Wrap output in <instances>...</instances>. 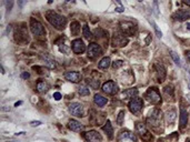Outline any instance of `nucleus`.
I'll use <instances>...</instances> for the list:
<instances>
[{"label": "nucleus", "instance_id": "obj_1", "mask_svg": "<svg viewBox=\"0 0 190 142\" xmlns=\"http://www.w3.org/2000/svg\"><path fill=\"white\" fill-rule=\"evenodd\" d=\"M47 20L52 24L53 27H56L57 29L63 30L67 26V18L66 17L61 16L59 13L55 12V11H48L46 13Z\"/></svg>", "mask_w": 190, "mask_h": 142}, {"label": "nucleus", "instance_id": "obj_2", "mask_svg": "<svg viewBox=\"0 0 190 142\" xmlns=\"http://www.w3.org/2000/svg\"><path fill=\"white\" fill-rule=\"evenodd\" d=\"M30 29H31V32L36 36V37L45 38L46 30L40 21L36 20V19H34V18L30 19Z\"/></svg>", "mask_w": 190, "mask_h": 142}, {"label": "nucleus", "instance_id": "obj_3", "mask_svg": "<svg viewBox=\"0 0 190 142\" xmlns=\"http://www.w3.org/2000/svg\"><path fill=\"white\" fill-rule=\"evenodd\" d=\"M161 119H162V113L159 109H153L150 111L149 116L147 118V123L151 126H157L160 124Z\"/></svg>", "mask_w": 190, "mask_h": 142}, {"label": "nucleus", "instance_id": "obj_4", "mask_svg": "<svg viewBox=\"0 0 190 142\" xmlns=\"http://www.w3.org/2000/svg\"><path fill=\"white\" fill-rule=\"evenodd\" d=\"M145 97L152 104H159L161 102V95L158 90H157V88H149L147 92H146Z\"/></svg>", "mask_w": 190, "mask_h": 142}, {"label": "nucleus", "instance_id": "obj_5", "mask_svg": "<svg viewBox=\"0 0 190 142\" xmlns=\"http://www.w3.org/2000/svg\"><path fill=\"white\" fill-rule=\"evenodd\" d=\"M120 28H121L124 34H126V36H133L136 33V30H137L136 24L131 21H122L120 24Z\"/></svg>", "mask_w": 190, "mask_h": 142}, {"label": "nucleus", "instance_id": "obj_6", "mask_svg": "<svg viewBox=\"0 0 190 142\" xmlns=\"http://www.w3.org/2000/svg\"><path fill=\"white\" fill-rule=\"evenodd\" d=\"M128 107H129V110L131 111L133 114H137V113L140 112V110H141L143 107L142 99H141V98H133V99L129 102Z\"/></svg>", "mask_w": 190, "mask_h": 142}, {"label": "nucleus", "instance_id": "obj_7", "mask_svg": "<svg viewBox=\"0 0 190 142\" xmlns=\"http://www.w3.org/2000/svg\"><path fill=\"white\" fill-rule=\"evenodd\" d=\"M15 38H16V41L24 45L26 42H28V32L27 29L24 27H18V29L15 32Z\"/></svg>", "mask_w": 190, "mask_h": 142}, {"label": "nucleus", "instance_id": "obj_8", "mask_svg": "<svg viewBox=\"0 0 190 142\" xmlns=\"http://www.w3.org/2000/svg\"><path fill=\"white\" fill-rule=\"evenodd\" d=\"M128 43V38L124 37V33L120 32H115L112 37V46L114 47H124Z\"/></svg>", "mask_w": 190, "mask_h": 142}, {"label": "nucleus", "instance_id": "obj_9", "mask_svg": "<svg viewBox=\"0 0 190 142\" xmlns=\"http://www.w3.org/2000/svg\"><path fill=\"white\" fill-rule=\"evenodd\" d=\"M88 57L90 59H95L99 55H102V49L99 45L97 43H90L89 47H88Z\"/></svg>", "mask_w": 190, "mask_h": 142}, {"label": "nucleus", "instance_id": "obj_10", "mask_svg": "<svg viewBox=\"0 0 190 142\" xmlns=\"http://www.w3.org/2000/svg\"><path fill=\"white\" fill-rule=\"evenodd\" d=\"M136 130H137V132L141 135V138H142L146 142H150L151 140H152V135L148 132V130H147V128H146L145 124L137 123L136 124Z\"/></svg>", "mask_w": 190, "mask_h": 142}, {"label": "nucleus", "instance_id": "obj_11", "mask_svg": "<svg viewBox=\"0 0 190 142\" xmlns=\"http://www.w3.org/2000/svg\"><path fill=\"white\" fill-rule=\"evenodd\" d=\"M69 112L71 113L72 116L76 117H82L84 116V107L81 103L74 102L69 105Z\"/></svg>", "mask_w": 190, "mask_h": 142}, {"label": "nucleus", "instance_id": "obj_12", "mask_svg": "<svg viewBox=\"0 0 190 142\" xmlns=\"http://www.w3.org/2000/svg\"><path fill=\"white\" fill-rule=\"evenodd\" d=\"M84 138L87 140L88 142H101L102 141V137L100 135V133L97 131H89L86 132L84 134Z\"/></svg>", "mask_w": 190, "mask_h": 142}, {"label": "nucleus", "instance_id": "obj_13", "mask_svg": "<svg viewBox=\"0 0 190 142\" xmlns=\"http://www.w3.org/2000/svg\"><path fill=\"white\" fill-rule=\"evenodd\" d=\"M102 91L107 95H115L117 91H118V87H117V84L115 81H108L103 83L102 86Z\"/></svg>", "mask_w": 190, "mask_h": 142}, {"label": "nucleus", "instance_id": "obj_14", "mask_svg": "<svg viewBox=\"0 0 190 142\" xmlns=\"http://www.w3.org/2000/svg\"><path fill=\"white\" fill-rule=\"evenodd\" d=\"M71 45H72V51L75 53H77V55H80V53L84 52V50H86V46H84V41L80 39L74 40Z\"/></svg>", "mask_w": 190, "mask_h": 142}, {"label": "nucleus", "instance_id": "obj_15", "mask_svg": "<svg viewBox=\"0 0 190 142\" xmlns=\"http://www.w3.org/2000/svg\"><path fill=\"white\" fill-rule=\"evenodd\" d=\"M174 18L178 21H185L190 18V10H186V9H180V10L176 11L174 13Z\"/></svg>", "mask_w": 190, "mask_h": 142}, {"label": "nucleus", "instance_id": "obj_16", "mask_svg": "<svg viewBox=\"0 0 190 142\" xmlns=\"http://www.w3.org/2000/svg\"><path fill=\"white\" fill-rule=\"evenodd\" d=\"M155 69H156L157 74H158L159 81L162 82L165 80V78H166V76H167L166 68H165V66L160 62H156V63H155Z\"/></svg>", "mask_w": 190, "mask_h": 142}, {"label": "nucleus", "instance_id": "obj_17", "mask_svg": "<svg viewBox=\"0 0 190 142\" xmlns=\"http://www.w3.org/2000/svg\"><path fill=\"white\" fill-rule=\"evenodd\" d=\"M65 78H66V80H68V81L77 83V82H79L80 80H81V74H80L79 72H77V71H69V72H66V73H65Z\"/></svg>", "mask_w": 190, "mask_h": 142}, {"label": "nucleus", "instance_id": "obj_18", "mask_svg": "<svg viewBox=\"0 0 190 142\" xmlns=\"http://www.w3.org/2000/svg\"><path fill=\"white\" fill-rule=\"evenodd\" d=\"M188 122V112L183 107H180V119H179V123H180V129H183L186 128Z\"/></svg>", "mask_w": 190, "mask_h": 142}, {"label": "nucleus", "instance_id": "obj_19", "mask_svg": "<svg viewBox=\"0 0 190 142\" xmlns=\"http://www.w3.org/2000/svg\"><path fill=\"white\" fill-rule=\"evenodd\" d=\"M126 140H130L132 142H137V137L135 134L131 133V132H128V131H124L120 133V135L118 137V141L121 142V141H126Z\"/></svg>", "mask_w": 190, "mask_h": 142}, {"label": "nucleus", "instance_id": "obj_20", "mask_svg": "<svg viewBox=\"0 0 190 142\" xmlns=\"http://www.w3.org/2000/svg\"><path fill=\"white\" fill-rule=\"evenodd\" d=\"M36 89L39 93H45L49 90V83L45 80H39L36 84Z\"/></svg>", "mask_w": 190, "mask_h": 142}, {"label": "nucleus", "instance_id": "obj_21", "mask_svg": "<svg viewBox=\"0 0 190 142\" xmlns=\"http://www.w3.org/2000/svg\"><path fill=\"white\" fill-rule=\"evenodd\" d=\"M164 95L166 97L167 100H174V90L172 88V86H167L166 88L164 89Z\"/></svg>", "mask_w": 190, "mask_h": 142}, {"label": "nucleus", "instance_id": "obj_22", "mask_svg": "<svg viewBox=\"0 0 190 142\" xmlns=\"http://www.w3.org/2000/svg\"><path fill=\"white\" fill-rule=\"evenodd\" d=\"M68 126H69V129L72 130V131H80V130L82 129V124L80 123L79 121L74 120V119L68 122Z\"/></svg>", "mask_w": 190, "mask_h": 142}, {"label": "nucleus", "instance_id": "obj_23", "mask_svg": "<svg viewBox=\"0 0 190 142\" xmlns=\"http://www.w3.org/2000/svg\"><path fill=\"white\" fill-rule=\"evenodd\" d=\"M41 59L45 61V64L48 67L49 69H55L56 68V62L53 59H51L49 55H41Z\"/></svg>", "mask_w": 190, "mask_h": 142}, {"label": "nucleus", "instance_id": "obj_24", "mask_svg": "<svg viewBox=\"0 0 190 142\" xmlns=\"http://www.w3.org/2000/svg\"><path fill=\"white\" fill-rule=\"evenodd\" d=\"M176 116H177V112H176V110H174V109H171V110L167 111V113H166L167 122H168L169 124L174 123V120H176Z\"/></svg>", "mask_w": 190, "mask_h": 142}, {"label": "nucleus", "instance_id": "obj_25", "mask_svg": "<svg viewBox=\"0 0 190 142\" xmlns=\"http://www.w3.org/2000/svg\"><path fill=\"white\" fill-rule=\"evenodd\" d=\"M102 130L106 132V133L108 134V138L109 139H112L114 138V130H112V126H111L110 121H107L106 122V124L102 126Z\"/></svg>", "mask_w": 190, "mask_h": 142}, {"label": "nucleus", "instance_id": "obj_26", "mask_svg": "<svg viewBox=\"0 0 190 142\" xmlns=\"http://www.w3.org/2000/svg\"><path fill=\"white\" fill-rule=\"evenodd\" d=\"M93 101H95V103L98 105V107H103V105L107 104V102H108L107 98L102 97V95H96L95 98H93Z\"/></svg>", "mask_w": 190, "mask_h": 142}, {"label": "nucleus", "instance_id": "obj_27", "mask_svg": "<svg viewBox=\"0 0 190 142\" xmlns=\"http://www.w3.org/2000/svg\"><path fill=\"white\" fill-rule=\"evenodd\" d=\"M137 95H138V90L135 89V88L133 89H127L122 92V97L124 98H133Z\"/></svg>", "mask_w": 190, "mask_h": 142}, {"label": "nucleus", "instance_id": "obj_28", "mask_svg": "<svg viewBox=\"0 0 190 142\" xmlns=\"http://www.w3.org/2000/svg\"><path fill=\"white\" fill-rule=\"evenodd\" d=\"M110 62H111L110 58H109V57H105L103 59H101L98 66H99V68L100 69H107L109 66H110Z\"/></svg>", "mask_w": 190, "mask_h": 142}, {"label": "nucleus", "instance_id": "obj_29", "mask_svg": "<svg viewBox=\"0 0 190 142\" xmlns=\"http://www.w3.org/2000/svg\"><path fill=\"white\" fill-rule=\"evenodd\" d=\"M70 30H71V33L74 34V36H77V34L79 33V30H80L79 22H77V21L71 22V28H70Z\"/></svg>", "mask_w": 190, "mask_h": 142}, {"label": "nucleus", "instance_id": "obj_30", "mask_svg": "<svg viewBox=\"0 0 190 142\" xmlns=\"http://www.w3.org/2000/svg\"><path fill=\"white\" fill-rule=\"evenodd\" d=\"M170 55H171V58L172 60H174V62L177 64V66H181V62H180V58H179V55H177V53L174 52V51H170Z\"/></svg>", "mask_w": 190, "mask_h": 142}, {"label": "nucleus", "instance_id": "obj_31", "mask_svg": "<svg viewBox=\"0 0 190 142\" xmlns=\"http://www.w3.org/2000/svg\"><path fill=\"white\" fill-rule=\"evenodd\" d=\"M78 92H79V95H82V97H84V95H89V93H90L89 89H88L87 87H84V86H81V87L79 88V90H78Z\"/></svg>", "mask_w": 190, "mask_h": 142}, {"label": "nucleus", "instance_id": "obj_32", "mask_svg": "<svg viewBox=\"0 0 190 142\" xmlns=\"http://www.w3.org/2000/svg\"><path fill=\"white\" fill-rule=\"evenodd\" d=\"M149 22H150L151 24H152V27H153V29H155V31H156V33H157V36H158L159 38H161L162 37V32L159 30V28H158V26H157V24L153 20H149Z\"/></svg>", "mask_w": 190, "mask_h": 142}, {"label": "nucleus", "instance_id": "obj_33", "mask_svg": "<svg viewBox=\"0 0 190 142\" xmlns=\"http://www.w3.org/2000/svg\"><path fill=\"white\" fill-rule=\"evenodd\" d=\"M82 31H84V38H87V39L91 38V31H90L89 27H88L87 24H86V26H84V29H82Z\"/></svg>", "mask_w": 190, "mask_h": 142}, {"label": "nucleus", "instance_id": "obj_34", "mask_svg": "<svg viewBox=\"0 0 190 142\" xmlns=\"http://www.w3.org/2000/svg\"><path fill=\"white\" fill-rule=\"evenodd\" d=\"M124 111H120L118 117H117V123H118L119 126H121V124L124 123Z\"/></svg>", "mask_w": 190, "mask_h": 142}, {"label": "nucleus", "instance_id": "obj_35", "mask_svg": "<svg viewBox=\"0 0 190 142\" xmlns=\"http://www.w3.org/2000/svg\"><path fill=\"white\" fill-rule=\"evenodd\" d=\"M90 86H91L93 89H98V88H99V80H91V81H90Z\"/></svg>", "mask_w": 190, "mask_h": 142}, {"label": "nucleus", "instance_id": "obj_36", "mask_svg": "<svg viewBox=\"0 0 190 142\" xmlns=\"http://www.w3.org/2000/svg\"><path fill=\"white\" fill-rule=\"evenodd\" d=\"M122 64H124V62H122L121 60H118V61H115L114 64H112V67H114L115 69H118L119 67H121Z\"/></svg>", "mask_w": 190, "mask_h": 142}, {"label": "nucleus", "instance_id": "obj_37", "mask_svg": "<svg viewBox=\"0 0 190 142\" xmlns=\"http://www.w3.org/2000/svg\"><path fill=\"white\" fill-rule=\"evenodd\" d=\"M12 5H13V2L12 1H7V2H6V6H7V11H10L11 10V7H12Z\"/></svg>", "mask_w": 190, "mask_h": 142}, {"label": "nucleus", "instance_id": "obj_38", "mask_svg": "<svg viewBox=\"0 0 190 142\" xmlns=\"http://www.w3.org/2000/svg\"><path fill=\"white\" fill-rule=\"evenodd\" d=\"M186 76H187V83H188V87H189L190 89V71L187 70V73H186Z\"/></svg>", "mask_w": 190, "mask_h": 142}, {"label": "nucleus", "instance_id": "obj_39", "mask_svg": "<svg viewBox=\"0 0 190 142\" xmlns=\"http://www.w3.org/2000/svg\"><path fill=\"white\" fill-rule=\"evenodd\" d=\"M53 98H55L56 100H60V99H61V95L59 93V92H56L55 95H53Z\"/></svg>", "mask_w": 190, "mask_h": 142}, {"label": "nucleus", "instance_id": "obj_40", "mask_svg": "<svg viewBox=\"0 0 190 142\" xmlns=\"http://www.w3.org/2000/svg\"><path fill=\"white\" fill-rule=\"evenodd\" d=\"M21 77H22L24 79H28V78H29V77H30V74L28 73V72H24V73L21 74Z\"/></svg>", "mask_w": 190, "mask_h": 142}, {"label": "nucleus", "instance_id": "obj_41", "mask_svg": "<svg viewBox=\"0 0 190 142\" xmlns=\"http://www.w3.org/2000/svg\"><path fill=\"white\" fill-rule=\"evenodd\" d=\"M39 124H41V122H40V121H32L31 122L32 126H39Z\"/></svg>", "mask_w": 190, "mask_h": 142}, {"label": "nucleus", "instance_id": "obj_42", "mask_svg": "<svg viewBox=\"0 0 190 142\" xmlns=\"http://www.w3.org/2000/svg\"><path fill=\"white\" fill-rule=\"evenodd\" d=\"M150 39H151V34H149L147 37V39H146V45H149V42H150Z\"/></svg>", "mask_w": 190, "mask_h": 142}, {"label": "nucleus", "instance_id": "obj_43", "mask_svg": "<svg viewBox=\"0 0 190 142\" xmlns=\"http://www.w3.org/2000/svg\"><path fill=\"white\" fill-rule=\"evenodd\" d=\"M186 55H187V58H188V60H189V62H190V51H188L187 53H186Z\"/></svg>", "mask_w": 190, "mask_h": 142}, {"label": "nucleus", "instance_id": "obj_44", "mask_svg": "<svg viewBox=\"0 0 190 142\" xmlns=\"http://www.w3.org/2000/svg\"><path fill=\"white\" fill-rule=\"evenodd\" d=\"M116 10L118 11V12H122V11H124V9H122V8H120V7H119V8H116Z\"/></svg>", "mask_w": 190, "mask_h": 142}, {"label": "nucleus", "instance_id": "obj_45", "mask_svg": "<svg viewBox=\"0 0 190 142\" xmlns=\"http://www.w3.org/2000/svg\"><path fill=\"white\" fill-rule=\"evenodd\" d=\"M183 2H185V3H186V5L190 6V1H189V0H185V1H183Z\"/></svg>", "mask_w": 190, "mask_h": 142}, {"label": "nucleus", "instance_id": "obj_46", "mask_svg": "<svg viewBox=\"0 0 190 142\" xmlns=\"http://www.w3.org/2000/svg\"><path fill=\"white\" fill-rule=\"evenodd\" d=\"M19 104H21V102H17V103H16V104H15V105H16V107H18Z\"/></svg>", "mask_w": 190, "mask_h": 142}, {"label": "nucleus", "instance_id": "obj_47", "mask_svg": "<svg viewBox=\"0 0 190 142\" xmlns=\"http://www.w3.org/2000/svg\"><path fill=\"white\" fill-rule=\"evenodd\" d=\"M187 26H188V29H190V24H188Z\"/></svg>", "mask_w": 190, "mask_h": 142}, {"label": "nucleus", "instance_id": "obj_48", "mask_svg": "<svg viewBox=\"0 0 190 142\" xmlns=\"http://www.w3.org/2000/svg\"><path fill=\"white\" fill-rule=\"evenodd\" d=\"M186 142H190V139H188V140H187V141H186Z\"/></svg>", "mask_w": 190, "mask_h": 142}]
</instances>
